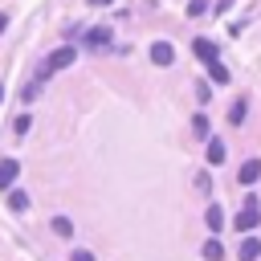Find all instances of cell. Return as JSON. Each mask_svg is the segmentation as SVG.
Returning <instances> with one entry per match:
<instances>
[{"mask_svg": "<svg viewBox=\"0 0 261 261\" xmlns=\"http://www.w3.org/2000/svg\"><path fill=\"white\" fill-rule=\"evenodd\" d=\"M257 224H261V200H257V196H249V200H245V208L232 216V228H237V232H253Z\"/></svg>", "mask_w": 261, "mask_h": 261, "instance_id": "1", "label": "cell"}, {"mask_svg": "<svg viewBox=\"0 0 261 261\" xmlns=\"http://www.w3.org/2000/svg\"><path fill=\"white\" fill-rule=\"evenodd\" d=\"M192 53H196V61H204V65L220 61V45H216L212 37H196V41H192Z\"/></svg>", "mask_w": 261, "mask_h": 261, "instance_id": "2", "label": "cell"}, {"mask_svg": "<svg viewBox=\"0 0 261 261\" xmlns=\"http://www.w3.org/2000/svg\"><path fill=\"white\" fill-rule=\"evenodd\" d=\"M73 57H77V49H73V45H61V49H53V53L45 57V65L57 73V69H69V65H73Z\"/></svg>", "mask_w": 261, "mask_h": 261, "instance_id": "3", "label": "cell"}, {"mask_svg": "<svg viewBox=\"0 0 261 261\" xmlns=\"http://www.w3.org/2000/svg\"><path fill=\"white\" fill-rule=\"evenodd\" d=\"M237 179H241L245 188H253V184L261 179V159H245V163H241V171H237Z\"/></svg>", "mask_w": 261, "mask_h": 261, "instance_id": "4", "label": "cell"}, {"mask_svg": "<svg viewBox=\"0 0 261 261\" xmlns=\"http://www.w3.org/2000/svg\"><path fill=\"white\" fill-rule=\"evenodd\" d=\"M16 175H20V163L16 159H0V192H8L16 184Z\"/></svg>", "mask_w": 261, "mask_h": 261, "instance_id": "5", "label": "cell"}, {"mask_svg": "<svg viewBox=\"0 0 261 261\" xmlns=\"http://www.w3.org/2000/svg\"><path fill=\"white\" fill-rule=\"evenodd\" d=\"M151 61H155V65H171V61H175L171 41H155V45H151Z\"/></svg>", "mask_w": 261, "mask_h": 261, "instance_id": "6", "label": "cell"}, {"mask_svg": "<svg viewBox=\"0 0 261 261\" xmlns=\"http://www.w3.org/2000/svg\"><path fill=\"white\" fill-rule=\"evenodd\" d=\"M86 45H90V49H106V45H110V29H106V24L86 29Z\"/></svg>", "mask_w": 261, "mask_h": 261, "instance_id": "7", "label": "cell"}, {"mask_svg": "<svg viewBox=\"0 0 261 261\" xmlns=\"http://www.w3.org/2000/svg\"><path fill=\"white\" fill-rule=\"evenodd\" d=\"M237 257H241V261H257V257H261V237H245L241 249H237Z\"/></svg>", "mask_w": 261, "mask_h": 261, "instance_id": "8", "label": "cell"}, {"mask_svg": "<svg viewBox=\"0 0 261 261\" xmlns=\"http://www.w3.org/2000/svg\"><path fill=\"white\" fill-rule=\"evenodd\" d=\"M204 155H208V163H212V167H216V163H224V155H228L224 139H208V151H204Z\"/></svg>", "mask_w": 261, "mask_h": 261, "instance_id": "9", "label": "cell"}, {"mask_svg": "<svg viewBox=\"0 0 261 261\" xmlns=\"http://www.w3.org/2000/svg\"><path fill=\"white\" fill-rule=\"evenodd\" d=\"M204 220H208V228H212V232H220V228H224V208H220V204H208Z\"/></svg>", "mask_w": 261, "mask_h": 261, "instance_id": "10", "label": "cell"}, {"mask_svg": "<svg viewBox=\"0 0 261 261\" xmlns=\"http://www.w3.org/2000/svg\"><path fill=\"white\" fill-rule=\"evenodd\" d=\"M49 228H53L61 241H69V237H73V220H69V216H53V220H49Z\"/></svg>", "mask_w": 261, "mask_h": 261, "instance_id": "11", "label": "cell"}, {"mask_svg": "<svg viewBox=\"0 0 261 261\" xmlns=\"http://www.w3.org/2000/svg\"><path fill=\"white\" fill-rule=\"evenodd\" d=\"M204 257H208V261H220V257H224V245H220L216 237H208V241H204Z\"/></svg>", "mask_w": 261, "mask_h": 261, "instance_id": "12", "label": "cell"}, {"mask_svg": "<svg viewBox=\"0 0 261 261\" xmlns=\"http://www.w3.org/2000/svg\"><path fill=\"white\" fill-rule=\"evenodd\" d=\"M208 77H212V82H216V86H224V82H228V77H232V73H228V69H224V65H220V61H212V65H208Z\"/></svg>", "mask_w": 261, "mask_h": 261, "instance_id": "13", "label": "cell"}, {"mask_svg": "<svg viewBox=\"0 0 261 261\" xmlns=\"http://www.w3.org/2000/svg\"><path fill=\"white\" fill-rule=\"evenodd\" d=\"M8 208H12V212H24V208H29V196H24L20 188H16V192H8Z\"/></svg>", "mask_w": 261, "mask_h": 261, "instance_id": "14", "label": "cell"}, {"mask_svg": "<svg viewBox=\"0 0 261 261\" xmlns=\"http://www.w3.org/2000/svg\"><path fill=\"white\" fill-rule=\"evenodd\" d=\"M245 110H249V102H237V106L228 110V122H232V126H241V122H245Z\"/></svg>", "mask_w": 261, "mask_h": 261, "instance_id": "15", "label": "cell"}, {"mask_svg": "<svg viewBox=\"0 0 261 261\" xmlns=\"http://www.w3.org/2000/svg\"><path fill=\"white\" fill-rule=\"evenodd\" d=\"M12 130H16V135H29V130H33V118H29V114H16Z\"/></svg>", "mask_w": 261, "mask_h": 261, "instance_id": "16", "label": "cell"}, {"mask_svg": "<svg viewBox=\"0 0 261 261\" xmlns=\"http://www.w3.org/2000/svg\"><path fill=\"white\" fill-rule=\"evenodd\" d=\"M204 12H208L204 0H192V4H188V16H204Z\"/></svg>", "mask_w": 261, "mask_h": 261, "instance_id": "17", "label": "cell"}, {"mask_svg": "<svg viewBox=\"0 0 261 261\" xmlns=\"http://www.w3.org/2000/svg\"><path fill=\"white\" fill-rule=\"evenodd\" d=\"M69 261H98V257H94L90 249H73V253H69Z\"/></svg>", "mask_w": 261, "mask_h": 261, "instance_id": "18", "label": "cell"}, {"mask_svg": "<svg viewBox=\"0 0 261 261\" xmlns=\"http://www.w3.org/2000/svg\"><path fill=\"white\" fill-rule=\"evenodd\" d=\"M37 90H41V82H29V86H24V102H29V106H33V98H37Z\"/></svg>", "mask_w": 261, "mask_h": 261, "instance_id": "19", "label": "cell"}, {"mask_svg": "<svg viewBox=\"0 0 261 261\" xmlns=\"http://www.w3.org/2000/svg\"><path fill=\"white\" fill-rule=\"evenodd\" d=\"M192 126H196V135H204V139H208V118H204V114H196V122H192Z\"/></svg>", "mask_w": 261, "mask_h": 261, "instance_id": "20", "label": "cell"}, {"mask_svg": "<svg viewBox=\"0 0 261 261\" xmlns=\"http://www.w3.org/2000/svg\"><path fill=\"white\" fill-rule=\"evenodd\" d=\"M4 29H8V16H4V12H0V33H4Z\"/></svg>", "mask_w": 261, "mask_h": 261, "instance_id": "21", "label": "cell"}, {"mask_svg": "<svg viewBox=\"0 0 261 261\" xmlns=\"http://www.w3.org/2000/svg\"><path fill=\"white\" fill-rule=\"evenodd\" d=\"M90 4H110V0H90Z\"/></svg>", "mask_w": 261, "mask_h": 261, "instance_id": "22", "label": "cell"}, {"mask_svg": "<svg viewBox=\"0 0 261 261\" xmlns=\"http://www.w3.org/2000/svg\"><path fill=\"white\" fill-rule=\"evenodd\" d=\"M0 102H4V86H0Z\"/></svg>", "mask_w": 261, "mask_h": 261, "instance_id": "23", "label": "cell"}]
</instances>
